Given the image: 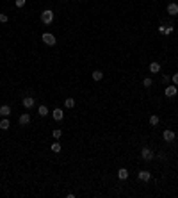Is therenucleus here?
<instances>
[{"label":"nucleus","instance_id":"f257e3e1","mask_svg":"<svg viewBox=\"0 0 178 198\" xmlns=\"http://www.w3.org/2000/svg\"><path fill=\"white\" fill-rule=\"evenodd\" d=\"M41 22L43 23H52V22H54V13H52L50 9H47V11H43L41 13Z\"/></svg>","mask_w":178,"mask_h":198},{"label":"nucleus","instance_id":"f03ea898","mask_svg":"<svg viewBox=\"0 0 178 198\" xmlns=\"http://www.w3.org/2000/svg\"><path fill=\"white\" fill-rule=\"evenodd\" d=\"M41 39H43V43L48 45V47H54V45H55V36L50 34V32H45V34L41 36Z\"/></svg>","mask_w":178,"mask_h":198},{"label":"nucleus","instance_id":"7ed1b4c3","mask_svg":"<svg viewBox=\"0 0 178 198\" xmlns=\"http://www.w3.org/2000/svg\"><path fill=\"white\" fill-rule=\"evenodd\" d=\"M141 155H143V159H146V161H151V159H153V150H151V148H148V147H144L143 150H141Z\"/></svg>","mask_w":178,"mask_h":198},{"label":"nucleus","instance_id":"20e7f679","mask_svg":"<svg viewBox=\"0 0 178 198\" xmlns=\"http://www.w3.org/2000/svg\"><path fill=\"white\" fill-rule=\"evenodd\" d=\"M176 93H178L176 86H167V88H166V96H167V98H173V96H176Z\"/></svg>","mask_w":178,"mask_h":198},{"label":"nucleus","instance_id":"39448f33","mask_svg":"<svg viewBox=\"0 0 178 198\" xmlns=\"http://www.w3.org/2000/svg\"><path fill=\"white\" fill-rule=\"evenodd\" d=\"M34 98H32V96H25L23 98V100H22V104H23V107H27V109H30L32 107V105H34Z\"/></svg>","mask_w":178,"mask_h":198},{"label":"nucleus","instance_id":"423d86ee","mask_svg":"<svg viewBox=\"0 0 178 198\" xmlns=\"http://www.w3.org/2000/svg\"><path fill=\"white\" fill-rule=\"evenodd\" d=\"M137 177H139V180H143V182H148L150 179H151V175H150V171H139V173H137Z\"/></svg>","mask_w":178,"mask_h":198},{"label":"nucleus","instance_id":"0eeeda50","mask_svg":"<svg viewBox=\"0 0 178 198\" xmlns=\"http://www.w3.org/2000/svg\"><path fill=\"white\" fill-rule=\"evenodd\" d=\"M167 13H169L171 16H176V15H178V4H175V2L169 4V5H167Z\"/></svg>","mask_w":178,"mask_h":198},{"label":"nucleus","instance_id":"6e6552de","mask_svg":"<svg viewBox=\"0 0 178 198\" xmlns=\"http://www.w3.org/2000/svg\"><path fill=\"white\" fill-rule=\"evenodd\" d=\"M118 179H120V180H127L128 179V170L120 168V170H118Z\"/></svg>","mask_w":178,"mask_h":198},{"label":"nucleus","instance_id":"1a4fd4ad","mask_svg":"<svg viewBox=\"0 0 178 198\" xmlns=\"http://www.w3.org/2000/svg\"><path fill=\"white\" fill-rule=\"evenodd\" d=\"M162 136H164V139H166L167 143H169V141H175V132H173V130H164Z\"/></svg>","mask_w":178,"mask_h":198},{"label":"nucleus","instance_id":"9d476101","mask_svg":"<svg viewBox=\"0 0 178 198\" xmlns=\"http://www.w3.org/2000/svg\"><path fill=\"white\" fill-rule=\"evenodd\" d=\"M9 114H11V107H9V105H2V107H0V116L7 118Z\"/></svg>","mask_w":178,"mask_h":198},{"label":"nucleus","instance_id":"9b49d317","mask_svg":"<svg viewBox=\"0 0 178 198\" xmlns=\"http://www.w3.org/2000/svg\"><path fill=\"white\" fill-rule=\"evenodd\" d=\"M159 30H160V34H166V36H167V34H171V32H173V27H171V25H160Z\"/></svg>","mask_w":178,"mask_h":198},{"label":"nucleus","instance_id":"f8f14e48","mask_svg":"<svg viewBox=\"0 0 178 198\" xmlns=\"http://www.w3.org/2000/svg\"><path fill=\"white\" fill-rule=\"evenodd\" d=\"M52 116H54V120H57V121H61V120H62V118H64V113H62V111H61V109H55V111H54V113H52Z\"/></svg>","mask_w":178,"mask_h":198},{"label":"nucleus","instance_id":"ddd939ff","mask_svg":"<svg viewBox=\"0 0 178 198\" xmlns=\"http://www.w3.org/2000/svg\"><path fill=\"white\" fill-rule=\"evenodd\" d=\"M20 125H29V121H30V116L27 114V113H25V114H22V116H20Z\"/></svg>","mask_w":178,"mask_h":198},{"label":"nucleus","instance_id":"4468645a","mask_svg":"<svg viewBox=\"0 0 178 198\" xmlns=\"http://www.w3.org/2000/svg\"><path fill=\"white\" fill-rule=\"evenodd\" d=\"M150 71H151V73H159V71H160V64L159 63H151L150 64Z\"/></svg>","mask_w":178,"mask_h":198},{"label":"nucleus","instance_id":"2eb2a0df","mask_svg":"<svg viewBox=\"0 0 178 198\" xmlns=\"http://www.w3.org/2000/svg\"><path fill=\"white\" fill-rule=\"evenodd\" d=\"M37 114L39 116H47L48 114V107H47V105H39V107H37Z\"/></svg>","mask_w":178,"mask_h":198},{"label":"nucleus","instance_id":"dca6fc26","mask_svg":"<svg viewBox=\"0 0 178 198\" xmlns=\"http://www.w3.org/2000/svg\"><path fill=\"white\" fill-rule=\"evenodd\" d=\"M9 127H11L9 120H7V118H2V121H0V129H2V130H7Z\"/></svg>","mask_w":178,"mask_h":198},{"label":"nucleus","instance_id":"f3484780","mask_svg":"<svg viewBox=\"0 0 178 198\" xmlns=\"http://www.w3.org/2000/svg\"><path fill=\"white\" fill-rule=\"evenodd\" d=\"M93 79H95V81H102V79H103V71L95 70V71H93Z\"/></svg>","mask_w":178,"mask_h":198},{"label":"nucleus","instance_id":"a211bd4d","mask_svg":"<svg viewBox=\"0 0 178 198\" xmlns=\"http://www.w3.org/2000/svg\"><path fill=\"white\" fill-rule=\"evenodd\" d=\"M64 105H66L68 109H73V107H75V100H73V98H66V100H64Z\"/></svg>","mask_w":178,"mask_h":198},{"label":"nucleus","instance_id":"6ab92c4d","mask_svg":"<svg viewBox=\"0 0 178 198\" xmlns=\"http://www.w3.org/2000/svg\"><path fill=\"white\" fill-rule=\"evenodd\" d=\"M150 125H153V127H155V125H159V116H157V114L150 116Z\"/></svg>","mask_w":178,"mask_h":198},{"label":"nucleus","instance_id":"aec40b11","mask_svg":"<svg viewBox=\"0 0 178 198\" xmlns=\"http://www.w3.org/2000/svg\"><path fill=\"white\" fill-rule=\"evenodd\" d=\"M52 134H54V137H55V139H59V137H61V134H62V132H61V129H55L54 132H52Z\"/></svg>","mask_w":178,"mask_h":198},{"label":"nucleus","instance_id":"412c9836","mask_svg":"<svg viewBox=\"0 0 178 198\" xmlns=\"http://www.w3.org/2000/svg\"><path fill=\"white\" fill-rule=\"evenodd\" d=\"M52 152H61V145L54 143V145H52Z\"/></svg>","mask_w":178,"mask_h":198},{"label":"nucleus","instance_id":"4be33fe9","mask_svg":"<svg viewBox=\"0 0 178 198\" xmlns=\"http://www.w3.org/2000/svg\"><path fill=\"white\" fill-rule=\"evenodd\" d=\"M25 2H27V0H14L16 7H23V5H25Z\"/></svg>","mask_w":178,"mask_h":198},{"label":"nucleus","instance_id":"5701e85b","mask_svg":"<svg viewBox=\"0 0 178 198\" xmlns=\"http://www.w3.org/2000/svg\"><path fill=\"white\" fill-rule=\"evenodd\" d=\"M143 84L146 86V88H150V86L153 84V81H151V79H144V81H143Z\"/></svg>","mask_w":178,"mask_h":198},{"label":"nucleus","instance_id":"b1692460","mask_svg":"<svg viewBox=\"0 0 178 198\" xmlns=\"http://www.w3.org/2000/svg\"><path fill=\"white\" fill-rule=\"evenodd\" d=\"M7 15H4V13H2V15H0V22H2V23H5V22H7Z\"/></svg>","mask_w":178,"mask_h":198},{"label":"nucleus","instance_id":"393cba45","mask_svg":"<svg viewBox=\"0 0 178 198\" xmlns=\"http://www.w3.org/2000/svg\"><path fill=\"white\" fill-rule=\"evenodd\" d=\"M173 82H175V84H178V73H175V75H173Z\"/></svg>","mask_w":178,"mask_h":198}]
</instances>
